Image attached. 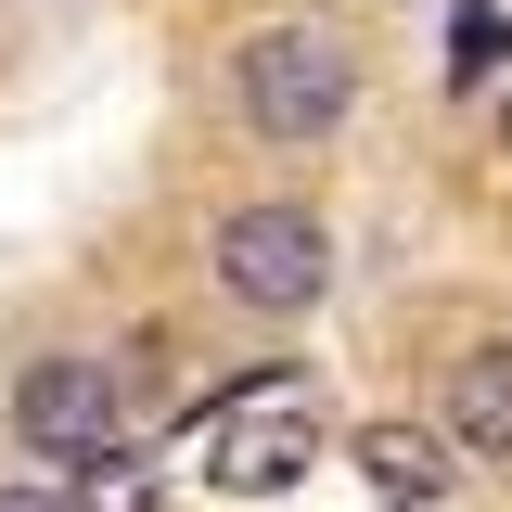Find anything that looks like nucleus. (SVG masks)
<instances>
[{"instance_id":"f257e3e1","label":"nucleus","mask_w":512,"mask_h":512,"mask_svg":"<svg viewBox=\"0 0 512 512\" xmlns=\"http://www.w3.org/2000/svg\"><path fill=\"white\" fill-rule=\"evenodd\" d=\"M346 103H359V64H346L333 26H269V39H244V116L269 141H333Z\"/></svg>"},{"instance_id":"f03ea898","label":"nucleus","mask_w":512,"mask_h":512,"mask_svg":"<svg viewBox=\"0 0 512 512\" xmlns=\"http://www.w3.org/2000/svg\"><path fill=\"white\" fill-rule=\"evenodd\" d=\"M218 282L269 320H308L333 295V231H320L308 205H231L218 218Z\"/></svg>"},{"instance_id":"7ed1b4c3","label":"nucleus","mask_w":512,"mask_h":512,"mask_svg":"<svg viewBox=\"0 0 512 512\" xmlns=\"http://www.w3.org/2000/svg\"><path fill=\"white\" fill-rule=\"evenodd\" d=\"M192 461H205V487H231V500H282L295 474L320 461V423H308V397H244V410H218L205 436H192Z\"/></svg>"},{"instance_id":"20e7f679","label":"nucleus","mask_w":512,"mask_h":512,"mask_svg":"<svg viewBox=\"0 0 512 512\" xmlns=\"http://www.w3.org/2000/svg\"><path fill=\"white\" fill-rule=\"evenodd\" d=\"M13 436L39 448V461H103L128 436V384L103 359H39V372L13 384Z\"/></svg>"},{"instance_id":"39448f33","label":"nucleus","mask_w":512,"mask_h":512,"mask_svg":"<svg viewBox=\"0 0 512 512\" xmlns=\"http://www.w3.org/2000/svg\"><path fill=\"white\" fill-rule=\"evenodd\" d=\"M448 436L512 461V346H474V359L448 372Z\"/></svg>"},{"instance_id":"423d86ee","label":"nucleus","mask_w":512,"mask_h":512,"mask_svg":"<svg viewBox=\"0 0 512 512\" xmlns=\"http://www.w3.org/2000/svg\"><path fill=\"white\" fill-rule=\"evenodd\" d=\"M359 474H372L397 512H436V500H448V461H436L423 423H372V436H359Z\"/></svg>"},{"instance_id":"0eeeda50","label":"nucleus","mask_w":512,"mask_h":512,"mask_svg":"<svg viewBox=\"0 0 512 512\" xmlns=\"http://www.w3.org/2000/svg\"><path fill=\"white\" fill-rule=\"evenodd\" d=\"M500 52H512V26L487 13V0H461V13H448V77H461V90H487Z\"/></svg>"},{"instance_id":"6e6552de","label":"nucleus","mask_w":512,"mask_h":512,"mask_svg":"<svg viewBox=\"0 0 512 512\" xmlns=\"http://www.w3.org/2000/svg\"><path fill=\"white\" fill-rule=\"evenodd\" d=\"M0 512H77L64 487H0Z\"/></svg>"},{"instance_id":"1a4fd4ad","label":"nucleus","mask_w":512,"mask_h":512,"mask_svg":"<svg viewBox=\"0 0 512 512\" xmlns=\"http://www.w3.org/2000/svg\"><path fill=\"white\" fill-rule=\"evenodd\" d=\"M500 154H512V103H500Z\"/></svg>"}]
</instances>
